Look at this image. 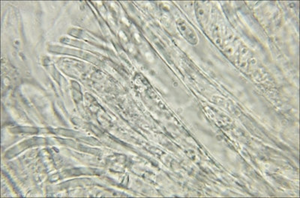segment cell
<instances>
[{
    "label": "cell",
    "instance_id": "1",
    "mask_svg": "<svg viewBox=\"0 0 300 198\" xmlns=\"http://www.w3.org/2000/svg\"><path fill=\"white\" fill-rule=\"evenodd\" d=\"M178 28L181 32L182 36L184 38L188 43L192 45H196L198 44V36L193 27L183 20H180L177 22Z\"/></svg>",
    "mask_w": 300,
    "mask_h": 198
}]
</instances>
